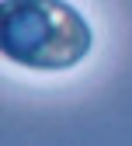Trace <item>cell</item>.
Segmentation results:
<instances>
[{"mask_svg":"<svg viewBox=\"0 0 132 146\" xmlns=\"http://www.w3.org/2000/svg\"><path fill=\"white\" fill-rule=\"evenodd\" d=\"M90 25L66 0H4L0 49L28 70H70L90 52Z\"/></svg>","mask_w":132,"mask_h":146,"instance_id":"6da1fadb","label":"cell"}]
</instances>
